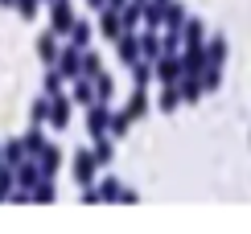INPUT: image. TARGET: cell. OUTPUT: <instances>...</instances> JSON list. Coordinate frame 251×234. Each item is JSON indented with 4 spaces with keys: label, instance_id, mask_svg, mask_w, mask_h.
<instances>
[{
    "label": "cell",
    "instance_id": "obj_1",
    "mask_svg": "<svg viewBox=\"0 0 251 234\" xmlns=\"http://www.w3.org/2000/svg\"><path fill=\"white\" fill-rule=\"evenodd\" d=\"M152 74H156V78H161L165 82V87H173V82H181V58H177V54H161V58H156L152 62Z\"/></svg>",
    "mask_w": 251,
    "mask_h": 234
},
{
    "label": "cell",
    "instance_id": "obj_2",
    "mask_svg": "<svg viewBox=\"0 0 251 234\" xmlns=\"http://www.w3.org/2000/svg\"><path fill=\"white\" fill-rule=\"evenodd\" d=\"M87 127H91V136H103V132H111V111L103 107L99 99L91 103V111H87Z\"/></svg>",
    "mask_w": 251,
    "mask_h": 234
},
{
    "label": "cell",
    "instance_id": "obj_3",
    "mask_svg": "<svg viewBox=\"0 0 251 234\" xmlns=\"http://www.w3.org/2000/svg\"><path fill=\"white\" fill-rule=\"evenodd\" d=\"M95 168H99L95 152H75V181L78 185H91L95 181Z\"/></svg>",
    "mask_w": 251,
    "mask_h": 234
},
{
    "label": "cell",
    "instance_id": "obj_4",
    "mask_svg": "<svg viewBox=\"0 0 251 234\" xmlns=\"http://www.w3.org/2000/svg\"><path fill=\"white\" fill-rule=\"evenodd\" d=\"M50 25H54L58 33H70V25H75V13H70V0H54V8H50Z\"/></svg>",
    "mask_w": 251,
    "mask_h": 234
},
{
    "label": "cell",
    "instance_id": "obj_5",
    "mask_svg": "<svg viewBox=\"0 0 251 234\" xmlns=\"http://www.w3.org/2000/svg\"><path fill=\"white\" fill-rule=\"evenodd\" d=\"M181 70H185V74H202V70H206V46H185Z\"/></svg>",
    "mask_w": 251,
    "mask_h": 234
},
{
    "label": "cell",
    "instance_id": "obj_6",
    "mask_svg": "<svg viewBox=\"0 0 251 234\" xmlns=\"http://www.w3.org/2000/svg\"><path fill=\"white\" fill-rule=\"evenodd\" d=\"M177 91H181V99L185 103H198V99H202V74H181V82H177Z\"/></svg>",
    "mask_w": 251,
    "mask_h": 234
},
{
    "label": "cell",
    "instance_id": "obj_7",
    "mask_svg": "<svg viewBox=\"0 0 251 234\" xmlns=\"http://www.w3.org/2000/svg\"><path fill=\"white\" fill-rule=\"evenodd\" d=\"M99 29H103L107 37H120V33H124V17H120V8H116V4H107V8H103Z\"/></svg>",
    "mask_w": 251,
    "mask_h": 234
},
{
    "label": "cell",
    "instance_id": "obj_8",
    "mask_svg": "<svg viewBox=\"0 0 251 234\" xmlns=\"http://www.w3.org/2000/svg\"><path fill=\"white\" fill-rule=\"evenodd\" d=\"M58 164H62V152H58L54 144H46V148L37 152V168H41V177H54V173H58Z\"/></svg>",
    "mask_w": 251,
    "mask_h": 234
},
{
    "label": "cell",
    "instance_id": "obj_9",
    "mask_svg": "<svg viewBox=\"0 0 251 234\" xmlns=\"http://www.w3.org/2000/svg\"><path fill=\"white\" fill-rule=\"evenodd\" d=\"M185 8L177 4V0H169V4H165V29H169V33H181V25H185Z\"/></svg>",
    "mask_w": 251,
    "mask_h": 234
},
{
    "label": "cell",
    "instance_id": "obj_10",
    "mask_svg": "<svg viewBox=\"0 0 251 234\" xmlns=\"http://www.w3.org/2000/svg\"><path fill=\"white\" fill-rule=\"evenodd\" d=\"M120 58L128 62V66H136V62H140V37H132V33H120Z\"/></svg>",
    "mask_w": 251,
    "mask_h": 234
},
{
    "label": "cell",
    "instance_id": "obj_11",
    "mask_svg": "<svg viewBox=\"0 0 251 234\" xmlns=\"http://www.w3.org/2000/svg\"><path fill=\"white\" fill-rule=\"evenodd\" d=\"M50 123H54V127H66V123H70V103L62 99V94L50 99Z\"/></svg>",
    "mask_w": 251,
    "mask_h": 234
},
{
    "label": "cell",
    "instance_id": "obj_12",
    "mask_svg": "<svg viewBox=\"0 0 251 234\" xmlns=\"http://www.w3.org/2000/svg\"><path fill=\"white\" fill-rule=\"evenodd\" d=\"M181 46H206L202 21H185V25H181Z\"/></svg>",
    "mask_w": 251,
    "mask_h": 234
},
{
    "label": "cell",
    "instance_id": "obj_13",
    "mask_svg": "<svg viewBox=\"0 0 251 234\" xmlns=\"http://www.w3.org/2000/svg\"><path fill=\"white\" fill-rule=\"evenodd\" d=\"M226 62V37H210L206 41V66H223Z\"/></svg>",
    "mask_w": 251,
    "mask_h": 234
},
{
    "label": "cell",
    "instance_id": "obj_14",
    "mask_svg": "<svg viewBox=\"0 0 251 234\" xmlns=\"http://www.w3.org/2000/svg\"><path fill=\"white\" fill-rule=\"evenodd\" d=\"M58 70H62V78H75V74H82V58H78V49H75V46H70L66 54H62Z\"/></svg>",
    "mask_w": 251,
    "mask_h": 234
},
{
    "label": "cell",
    "instance_id": "obj_15",
    "mask_svg": "<svg viewBox=\"0 0 251 234\" xmlns=\"http://www.w3.org/2000/svg\"><path fill=\"white\" fill-rule=\"evenodd\" d=\"M140 54L149 58V62H156V58L165 54V41L156 37V33H144V37H140Z\"/></svg>",
    "mask_w": 251,
    "mask_h": 234
},
{
    "label": "cell",
    "instance_id": "obj_16",
    "mask_svg": "<svg viewBox=\"0 0 251 234\" xmlns=\"http://www.w3.org/2000/svg\"><path fill=\"white\" fill-rule=\"evenodd\" d=\"M124 111H128L132 119H140V115L149 111V94H144V87H136V91H132V99H128V107H124Z\"/></svg>",
    "mask_w": 251,
    "mask_h": 234
},
{
    "label": "cell",
    "instance_id": "obj_17",
    "mask_svg": "<svg viewBox=\"0 0 251 234\" xmlns=\"http://www.w3.org/2000/svg\"><path fill=\"white\" fill-rule=\"evenodd\" d=\"M37 58H41V62H58V41H54V33H41V37H37Z\"/></svg>",
    "mask_w": 251,
    "mask_h": 234
},
{
    "label": "cell",
    "instance_id": "obj_18",
    "mask_svg": "<svg viewBox=\"0 0 251 234\" xmlns=\"http://www.w3.org/2000/svg\"><path fill=\"white\" fill-rule=\"evenodd\" d=\"M87 41H91V25H87V21H75V25H70V46L82 49Z\"/></svg>",
    "mask_w": 251,
    "mask_h": 234
},
{
    "label": "cell",
    "instance_id": "obj_19",
    "mask_svg": "<svg viewBox=\"0 0 251 234\" xmlns=\"http://www.w3.org/2000/svg\"><path fill=\"white\" fill-rule=\"evenodd\" d=\"M202 87H206V91H218V87H223V66H206V70H202Z\"/></svg>",
    "mask_w": 251,
    "mask_h": 234
},
{
    "label": "cell",
    "instance_id": "obj_20",
    "mask_svg": "<svg viewBox=\"0 0 251 234\" xmlns=\"http://www.w3.org/2000/svg\"><path fill=\"white\" fill-rule=\"evenodd\" d=\"M111 91H116V82H111L107 74L99 70V74H95V99H99V103H103V99H111Z\"/></svg>",
    "mask_w": 251,
    "mask_h": 234
},
{
    "label": "cell",
    "instance_id": "obj_21",
    "mask_svg": "<svg viewBox=\"0 0 251 234\" xmlns=\"http://www.w3.org/2000/svg\"><path fill=\"white\" fill-rule=\"evenodd\" d=\"M29 119H33V127H41V123L50 119V99H46V94H41V99L33 103V111H29Z\"/></svg>",
    "mask_w": 251,
    "mask_h": 234
},
{
    "label": "cell",
    "instance_id": "obj_22",
    "mask_svg": "<svg viewBox=\"0 0 251 234\" xmlns=\"http://www.w3.org/2000/svg\"><path fill=\"white\" fill-rule=\"evenodd\" d=\"M177 103H181V91H177V82H173V87L161 91V111H177Z\"/></svg>",
    "mask_w": 251,
    "mask_h": 234
},
{
    "label": "cell",
    "instance_id": "obj_23",
    "mask_svg": "<svg viewBox=\"0 0 251 234\" xmlns=\"http://www.w3.org/2000/svg\"><path fill=\"white\" fill-rule=\"evenodd\" d=\"M75 103H95V91H91V82L78 74V82H75Z\"/></svg>",
    "mask_w": 251,
    "mask_h": 234
},
{
    "label": "cell",
    "instance_id": "obj_24",
    "mask_svg": "<svg viewBox=\"0 0 251 234\" xmlns=\"http://www.w3.org/2000/svg\"><path fill=\"white\" fill-rule=\"evenodd\" d=\"M132 74H136V87H149V78H152V62L144 58V62H136L132 66Z\"/></svg>",
    "mask_w": 251,
    "mask_h": 234
},
{
    "label": "cell",
    "instance_id": "obj_25",
    "mask_svg": "<svg viewBox=\"0 0 251 234\" xmlns=\"http://www.w3.org/2000/svg\"><path fill=\"white\" fill-rule=\"evenodd\" d=\"M128 127H132V115H128V111L111 115V136H128Z\"/></svg>",
    "mask_w": 251,
    "mask_h": 234
},
{
    "label": "cell",
    "instance_id": "obj_26",
    "mask_svg": "<svg viewBox=\"0 0 251 234\" xmlns=\"http://www.w3.org/2000/svg\"><path fill=\"white\" fill-rule=\"evenodd\" d=\"M95 161H99V164L111 161V140H107V136H95Z\"/></svg>",
    "mask_w": 251,
    "mask_h": 234
},
{
    "label": "cell",
    "instance_id": "obj_27",
    "mask_svg": "<svg viewBox=\"0 0 251 234\" xmlns=\"http://www.w3.org/2000/svg\"><path fill=\"white\" fill-rule=\"evenodd\" d=\"M21 144H25V152H41V148H46V140H41V132H37V127H33V132H29Z\"/></svg>",
    "mask_w": 251,
    "mask_h": 234
},
{
    "label": "cell",
    "instance_id": "obj_28",
    "mask_svg": "<svg viewBox=\"0 0 251 234\" xmlns=\"http://www.w3.org/2000/svg\"><path fill=\"white\" fill-rule=\"evenodd\" d=\"M99 74V58L95 54H82V78H95Z\"/></svg>",
    "mask_w": 251,
    "mask_h": 234
},
{
    "label": "cell",
    "instance_id": "obj_29",
    "mask_svg": "<svg viewBox=\"0 0 251 234\" xmlns=\"http://www.w3.org/2000/svg\"><path fill=\"white\" fill-rule=\"evenodd\" d=\"M37 177H41V168H29V164H25V168L17 173V181H21V185H33Z\"/></svg>",
    "mask_w": 251,
    "mask_h": 234
},
{
    "label": "cell",
    "instance_id": "obj_30",
    "mask_svg": "<svg viewBox=\"0 0 251 234\" xmlns=\"http://www.w3.org/2000/svg\"><path fill=\"white\" fill-rule=\"evenodd\" d=\"M17 144H21V140H17ZM17 144L4 148V161H8V164H21V156H25V148H17Z\"/></svg>",
    "mask_w": 251,
    "mask_h": 234
},
{
    "label": "cell",
    "instance_id": "obj_31",
    "mask_svg": "<svg viewBox=\"0 0 251 234\" xmlns=\"http://www.w3.org/2000/svg\"><path fill=\"white\" fill-rule=\"evenodd\" d=\"M17 13L21 17H37V0H17Z\"/></svg>",
    "mask_w": 251,
    "mask_h": 234
},
{
    "label": "cell",
    "instance_id": "obj_32",
    "mask_svg": "<svg viewBox=\"0 0 251 234\" xmlns=\"http://www.w3.org/2000/svg\"><path fill=\"white\" fill-rule=\"evenodd\" d=\"M58 78H62V70H58V74H50V78H46V99H54V94H58V87H62Z\"/></svg>",
    "mask_w": 251,
    "mask_h": 234
},
{
    "label": "cell",
    "instance_id": "obj_33",
    "mask_svg": "<svg viewBox=\"0 0 251 234\" xmlns=\"http://www.w3.org/2000/svg\"><path fill=\"white\" fill-rule=\"evenodd\" d=\"M33 197H37V201H54V189H50V185H37Z\"/></svg>",
    "mask_w": 251,
    "mask_h": 234
},
{
    "label": "cell",
    "instance_id": "obj_34",
    "mask_svg": "<svg viewBox=\"0 0 251 234\" xmlns=\"http://www.w3.org/2000/svg\"><path fill=\"white\" fill-rule=\"evenodd\" d=\"M107 4H116V8H120V4H124V0H107Z\"/></svg>",
    "mask_w": 251,
    "mask_h": 234
},
{
    "label": "cell",
    "instance_id": "obj_35",
    "mask_svg": "<svg viewBox=\"0 0 251 234\" xmlns=\"http://www.w3.org/2000/svg\"><path fill=\"white\" fill-rule=\"evenodd\" d=\"M156 4H169V0H156Z\"/></svg>",
    "mask_w": 251,
    "mask_h": 234
},
{
    "label": "cell",
    "instance_id": "obj_36",
    "mask_svg": "<svg viewBox=\"0 0 251 234\" xmlns=\"http://www.w3.org/2000/svg\"><path fill=\"white\" fill-rule=\"evenodd\" d=\"M0 164H4V161H0Z\"/></svg>",
    "mask_w": 251,
    "mask_h": 234
},
{
    "label": "cell",
    "instance_id": "obj_37",
    "mask_svg": "<svg viewBox=\"0 0 251 234\" xmlns=\"http://www.w3.org/2000/svg\"><path fill=\"white\" fill-rule=\"evenodd\" d=\"M140 4H144V0H140Z\"/></svg>",
    "mask_w": 251,
    "mask_h": 234
}]
</instances>
